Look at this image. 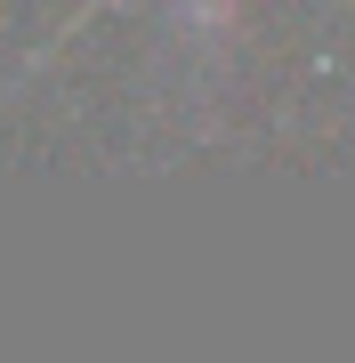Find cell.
Here are the masks:
<instances>
[{
	"label": "cell",
	"instance_id": "obj_1",
	"mask_svg": "<svg viewBox=\"0 0 355 363\" xmlns=\"http://www.w3.org/2000/svg\"><path fill=\"white\" fill-rule=\"evenodd\" d=\"M226 9H235V0H186V16H194L202 33H218V25H226Z\"/></svg>",
	"mask_w": 355,
	"mask_h": 363
}]
</instances>
